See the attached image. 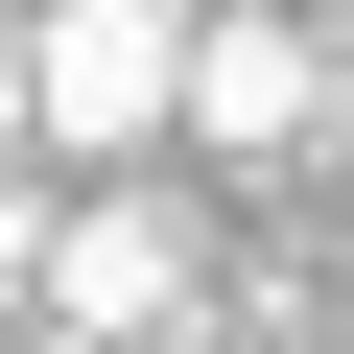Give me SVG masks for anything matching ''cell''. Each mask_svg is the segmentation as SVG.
<instances>
[{
  "label": "cell",
  "instance_id": "1",
  "mask_svg": "<svg viewBox=\"0 0 354 354\" xmlns=\"http://www.w3.org/2000/svg\"><path fill=\"white\" fill-rule=\"evenodd\" d=\"M165 71H189V0H24V24H0V118L71 142V165H142L165 142Z\"/></svg>",
  "mask_w": 354,
  "mask_h": 354
},
{
  "label": "cell",
  "instance_id": "2",
  "mask_svg": "<svg viewBox=\"0 0 354 354\" xmlns=\"http://www.w3.org/2000/svg\"><path fill=\"white\" fill-rule=\"evenodd\" d=\"M0 307H48L71 354H189L213 236L165 213V189H95V213H24V283H0Z\"/></svg>",
  "mask_w": 354,
  "mask_h": 354
},
{
  "label": "cell",
  "instance_id": "3",
  "mask_svg": "<svg viewBox=\"0 0 354 354\" xmlns=\"http://www.w3.org/2000/svg\"><path fill=\"white\" fill-rule=\"evenodd\" d=\"M165 142H213V165H307V142H330V24H307V0H189Z\"/></svg>",
  "mask_w": 354,
  "mask_h": 354
}]
</instances>
